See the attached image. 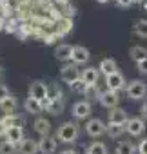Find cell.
I'll return each mask as SVG.
<instances>
[{"label": "cell", "mask_w": 147, "mask_h": 154, "mask_svg": "<svg viewBox=\"0 0 147 154\" xmlns=\"http://www.w3.org/2000/svg\"><path fill=\"white\" fill-rule=\"evenodd\" d=\"M8 96H11L9 89H8L6 85H2V84H0V102H2V100H6Z\"/></svg>", "instance_id": "33"}, {"label": "cell", "mask_w": 147, "mask_h": 154, "mask_svg": "<svg viewBox=\"0 0 147 154\" xmlns=\"http://www.w3.org/2000/svg\"><path fill=\"white\" fill-rule=\"evenodd\" d=\"M71 27H73V22H71V18L69 17H60V20L56 22V35L58 36H64L65 33H69L71 31Z\"/></svg>", "instance_id": "19"}, {"label": "cell", "mask_w": 147, "mask_h": 154, "mask_svg": "<svg viewBox=\"0 0 147 154\" xmlns=\"http://www.w3.org/2000/svg\"><path fill=\"white\" fill-rule=\"evenodd\" d=\"M78 138V125L75 122H65L58 129V140L62 143H75Z\"/></svg>", "instance_id": "1"}, {"label": "cell", "mask_w": 147, "mask_h": 154, "mask_svg": "<svg viewBox=\"0 0 147 154\" xmlns=\"http://www.w3.org/2000/svg\"><path fill=\"white\" fill-rule=\"evenodd\" d=\"M133 2H142V0H133Z\"/></svg>", "instance_id": "42"}, {"label": "cell", "mask_w": 147, "mask_h": 154, "mask_svg": "<svg viewBox=\"0 0 147 154\" xmlns=\"http://www.w3.org/2000/svg\"><path fill=\"white\" fill-rule=\"evenodd\" d=\"M98 71L104 72L105 76H109V74H113V72L116 71V62H114L113 58H104V60L100 62V65H98Z\"/></svg>", "instance_id": "22"}, {"label": "cell", "mask_w": 147, "mask_h": 154, "mask_svg": "<svg viewBox=\"0 0 147 154\" xmlns=\"http://www.w3.org/2000/svg\"><path fill=\"white\" fill-rule=\"evenodd\" d=\"M29 98H35L38 102H44L47 98V84L36 80L29 85Z\"/></svg>", "instance_id": "5"}, {"label": "cell", "mask_w": 147, "mask_h": 154, "mask_svg": "<svg viewBox=\"0 0 147 154\" xmlns=\"http://www.w3.org/2000/svg\"><path fill=\"white\" fill-rule=\"evenodd\" d=\"M47 98L49 100H56V98H62V91L56 84H51L47 85Z\"/></svg>", "instance_id": "29"}, {"label": "cell", "mask_w": 147, "mask_h": 154, "mask_svg": "<svg viewBox=\"0 0 147 154\" xmlns=\"http://www.w3.org/2000/svg\"><path fill=\"white\" fill-rule=\"evenodd\" d=\"M86 132H87L89 136H93V138H98V136H102V134L105 132V125H104L102 120L93 118V120H89V122L86 123Z\"/></svg>", "instance_id": "7"}, {"label": "cell", "mask_w": 147, "mask_h": 154, "mask_svg": "<svg viewBox=\"0 0 147 154\" xmlns=\"http://www.w3.org/2000/svg\"><path fill=\"white\" fill-rule=\"evenodd\" d=\"M60 154H78V152H77L75 149H65V150H62Z\"/></svg>", "instance_id": "40"}, {"label": "cell", "mask_w": 147, "mask_h": 154, "mask_svg": "<svg viewBox=\"0 0 147 154\" xmlns=\"http://www.w3.org/2000/svg\"><path fill=\"white\" fill-rule=\"evenodd\" d=\"M80 78L87 84V85H96L98 78H100V71L98 67H87L80 72Z\"/></svg>", "instance_id": "11"}, {"label": "cell", "mask_w": 147, "mask_h": 154, "mask_svg": "<svg viewBox=\"0 0 147 154\" xmlns=\"http://www.w3.org/2000/svg\"><path fill=\"white\" fill-rule=\"evenodd\" d=\"M55 150H56V140L55 138L44 136L38 141V152H42V154H53Z\"/></svg>", "instance_id": "15"}, {"label": "cell", "mask_w": 147, "mask_h": 154, "mask_svg": "<svg viewBox=\"0 0 147 154\" xmlns=\"http://www.w3.org/2000/svg\"><path fill=\"white\" fill-rule=\"evenodd\" d=\"M145 9H147V2H145Z\"/></svg>", "instance_id": "43"}, {"label": "cell", "mask_w": 147, "mask_h": 154, "mask_svg": "<svg viewBox=\"0 0 147 154\" xmlns=\"http://www.w3.org/2000/svg\"><path fill=\"white\" fill-rule=\"evenodd\" d=\"M2 122H4V125L8 129L9 127H22L24 129V123H26V120L22 116H18V114H8V116L2 118Z\"/></svg>", "instance_id": "20"}, {"label": "cell", "mask_w": 147, "mask_h": 154, "mask_svg": "<svg viewBox=\"0 0 147 154\" xmlns=\"http://www.w3.org/2000/svg\"><path fill=\"white\" fill-rule=\"evenodd\" d=\"M98 102H100V105H102V107H107V109H116V107H118L120 98H118V93H114V91H109V89H107V91L100 93Z\"/></svg>", "instance_id": "6"}, {"label": "cell", "mask_w": 147, "mask_h": 154, "mask_svg": "<svg viewBox=\"0 0 147 154\" xmlns=\"http://www.w3.org/2000/svg\"><path fill=\"white\" fill-rule=\"evenodd\" d=\"M18 150H20V154H36L38 152V141H35L31 138H24L18 143Z\"/></svg>", "instance_id": "16"}, {"label": "cell", "mask_w": 147, "mask_h": 154, "mask_svg": "<svg viewBox=\"0 0 147 154\" xmlns=\"http://www.w3.org/2000/svg\"><path fill=\"white\" fill-rule=\"evenodd\" d=\"M138 152H140V154H147V140H142V141H140Z\"/></svg>", "instance_id": "36"}, {"label": "cell", "mask_w": 147, "mask_h": 154, "mask_svg": "<svg viewBox=\"0 0 147 154\" xmlns=\"http://www.w3.org/2000/svg\"><path fill=\"white\" fill-rule=\"evenodd\" d=\"M24 140V129L22 127H9L6 131V141L13 143L15 147H18V143Z\"/></svg>", "instance_id": "12"}, {"label": "cell", "mask_w": 147, "mask_h": 154, "mask_svg": "<svg viewBox=\"0 0 147 154\" xmlns=\"http://www.w3.org/2000/svg\"><path fill=\"white\" fill-rule=\"evenodd\" d=\"M96 2H100V4H105V2H107V0H96Z\"/></svg>", "instance_id": "41"}, {"label": "cell", "mask_w": 147, "mask_h": 154, "mask_svg": "<svg viewBox=\"0 0 147 154\" xmlns=\"http://www.w3.org/2000/svg\"><path fill=\"white\" fill-rule=\"evenodd\" d=\"M17 147L9 141H0V154H15Z\"/></svg>", "instance_id": "31"}, {"label": "cell", "mask_w": 147, "mask_h": 154, "mask_svg": "<svg viewBox=\"0 0 147 154\" xmlns=\"http://www.w3.org/2000/svg\"><path fill=\"white\" fill-rule=\"evenodd\" d=\"M71 54H73V45H69V44H60V45H56V49H55V56H56V60H60V62L71 60Z\"/></svg>", "instance_id": "17"}, {"label": "cell", "mask_w": 147, "mask_h": 154, "mask_svg": "<svg viewBox=\"0 0 147 154\" xmlns=\"http://www.w3.org/2000/svg\"><path fill=\"white\" fill-rule=\"evenodd\" d=\"M0 109H2L4 116H8V114H17V109H18V100L11 94V96H8L6 100L0 102Z\"/></svg>", "instance_id": "13"}, {"label": "cell", "mask_w": 147, "mask_h": 154, "mask_svg": "<svg viewBox=\"0 0 147 154\" xmlns=\"http://www.w3.org/2000/svg\"><path fill=\"white\" fill-rule=\"evenodd\" d=\"M140 111H142L143 118H147V102H143V103H142V109H140Z\"/></svg>", "instance_id": "39"}, {"label": "cell", "mask_w": 147, "mask_h": 154, "mask_svg": "<svg viewBox=\"0 0 147 154\" xmlns=\"http://www.w3.org/2000/svg\"><path fill=\"white\" fill-rule=\"evenodd\" d=\"M6 29H8V31H11V33H13V31H17V29H18V26H17V20H15V18H11V20L8 22Z\"/></svg>", "instance_id": "34"}, {"label": "cell", "mask_w": 147, "mask_h": 154, "mask_svg": "<svg viewBox=\"0 0 147 154\" xmlns=\"http://www.w3.org/2000/svg\"><path fill=\"white\" fill-rule=\"evenodd\" d=\"M86 96L89 98V100H98V96H100V93H98V89H96V85H89L87 87V91H86Z\"/></svg>", "instance_id": "32"}, {"label": "cell", "mask_w": 147, "mask_h": 154, "mask_svg": "<svg viewBox=\"0 0 147 154\" xmlns=\"http://www.w3.org/2000/svg\"><path fill=\"white\" fill-rule=\"evenodd\" d=\"M60 78H62V82H65V84H75L77 80H80V71H78V67L75 65V63H65L64 67H62V71H60Z\"/></svg>", "instance_id": "3"}, {"label": "cell", "mask_w": 147, "mask_h": 154, "mask_svg": "<svg viewBox=\"0 0 147 154\" xmlns=\"http://www.w3.org/2000/svg\"><path fill=\"white\" fill-rule=\"evenodd\" d=\"M118 2V6H122V8H129L131 4H133V0H116Z\"/></svg>", "instance_id": "37"}, {"label": "cell", "mask_w": 147, "mask_h": 154, "mask_svg": "<svg viewBox=\"0 0 147 154\" xmlns=\"http://www.w3.org/2000/svg\"><path fill=\"white\" fill-rule=\"evenodd\" d=\"M133 29H134V33H136L138 36L147 38V18H140V20H136L134 26H133Z\"/></svg>", "instance_id": "26"}, {"label": "cell", "mask_w": 147, "mask_h": 154, "mask_svg": "<svg viewBox=\"0 0 147 154\" xmlns=\"http://www.w3.org/2000/svg\"><path fill=\"white\" fill-rule=\"evenodd\" d=\"M136 67H138V71H140L142 74H147V60H143V62L136 63Z\"/></svg>", "instance_id": "35"}, {"label": "cell", "mask_w": 147, "mask_h": 154, "mask_svg": "<svg viewBox=\"0 0 147 154\" xmlns=\"http://www.w3.org/2000/svg\"><path fill=\"white\" fill-rule=\"evenodd\" d=\"M125 131L131 136H140L145 131V123H143L142 118H129L127 123H125Z\"/></svg>", "instance_id": "9"}, {"label": "cell", "mask_w": 147, "mask_h": 154, "mask_svg": "<svg viewBox=\"0 0 147 154\" xmlns=\"http://www.w3.org/2000/svg\"><path fill=\"white\" fill-rule=\"evenodd\" d=\"M62 111H64V100L62 98H56V100L49 102L47 112H51V114H62Z\"/></svg>", "instance_id": "27"}, {"label": "cell", "mask_w": 147, "mask_h": 154, "mask_svg": "<svg viewBox=\"0 0 147 154\" xmlns=\"http://www.w3.org/2000/svg\"><path fill=\"white\" fill-rule=\"evenodd\" d=\"M129 56H131L136 63H140V62L147 60V49L142 47V45H134V47L129 49Z\"/></svg>", "instance_id": "21"}, {"label": "cell", "mask_w": 147, "mask_h": 154, "mask_svg": "<svg viewBox=\"0 0 147 154\" xmlns=\"http://www.w3.org/2000/svg\"><path fill=\"white\" fill-rule=\"evenodd\" d=\"M24 107H26V111H27V112H31V114H38V112H42V111H44L42 102H38V100H35V98H27V100H26V103H24Z\"/></svg>", "instance_id": "23"}, {"label": "cell", "mask_w": 147, "mask_h": 154, "mask_svg": "<svg viewBox=\"0 0 147 154\" xmlns=\"http://www.w3.org/2000/svg\"><path fill=\"white\" fill-rule=\"evenodd\" d=\"M6 131H8V127L4 125V122H2V118H0V136H6Z\"/></svg>", "instance_id": "38"}, {"label": "cell", "mask_w": 147, "mask_h": 154, "mask_svg": "<svg viewBox=\"0 0 147 154\" xmlns=\"http://www.w3.org/2000/svg\"><path fill=\"white\" fill-rule=\"evenodd\" d=\"M127 112L122 109V107H116V109H111L109 112V123H116V125H124L127 123Z\"/></svg>", "instance_id": "14"}, {"label": "cell", "mask_w": 147, "mask_h": 154, "mask_svg": "<svg viewBox=\"0 0 147 154\" xmlns=\"http://www.w3.org/2000/svg\"><path fill=\"white\" fill-rule=\"evenodd\" d=\"M35 131L44 138V136H49L51 132V122L45 120V118H36L35 120Z\"/></svg>", "instance_id": "18"}, {"label": "cell", "mask_w": 147, "mask_h": 154, "mask_svg": "<svg viewBox=\"0 0 147 154\" xmlns=\"http://www.w3.org/2000/svg\"><path fill=\"white\" fill-rule=\"evenodd\" d=\"M87 154H107V147L100 141H95L93 145H89Z\"/></svg>", "instance_id": "28"}, {"label": "cell", "mask_w": 147, "mask_h": 154, "mask_svg": "<svg viewBox=\"0 0 147 154\" xmlns=\"http://www.w3.org/2000/svg\"><path fill=\"white\" fill-rule=\"evenodd\" d=\"M89 114H91V103L89 102L82 100V102H77L75 105H73V116L75 118L86 120V118H89Z\"/></svg>", "instance_id": "8"}, {"label": "cell", "mask_w": 147, "mask_h": 154, "mask_svg": "<svg viewBox=\"0 0 147 154\" xmlns=\"http://www.w3.org/2000/svg\"><path fill=\"white\" fill-rule=\"evenodd\" d=\"M69 87H71L73 91H75V93H80V94H86V91H87V87H89V85H87V84H86V82H84V80L80 78V80H77L75 84H71Z\"/></svg>", "instance_id": "30"}, {"label": "cell", "mask_w": 147, "mask_h": 154, "mask_svg": "<svg viewBox=\"0 0 147 154\" xmlns=\"http://www.w3.org/2000/svg\"><path fill=\"white\" fill-rule=\"evenodd\" d=\"M125 93L131 100H142L147 94V84L142 80H131L125 85Z\"/></svg>", "instance_id": "2"}, {"label": "cell", "mask_w": 147, "mask_h": 154, "mask_svg": "<svg viewBox=\"0 0 147 154\" xmlns=\"http://www.w3.org/2000/svg\"><path fill=\"white\" fill-rule=\"evenodd\" d=\"M136 150H138V147H134V143H131V141H122L116 147V154H136Z\"/></svg>", "instance_id": "24"}, {"label": "cell", "mask_w": 147, "mask_h": 154, "mask_svg": "<svg viewBox=\"0 0 147 154\" xmlns=\"http://www.w3.org/2000/svg\"><path fill=\"white\" fill-rule=\"evenodd\" d=\"M89 60V51L84 45H75L73 47V54H71V62L78 65V63H86Z\"/></svg>", "instance_id": "10"}, {"label": "cell", "mask_w": 147, "mask_h": 154, "mask_svg": "<svg viewBox=\"0 0 147 154\" xmlns=\"http://www.w3.org/2000/svg\"><path fill=\"white\" fill-rule=\"evenodd\" d=\"M124 131H125L124 125H116V123H107V125H105V132H107V136H111V138L122 136Z\"/></svg>", "instance_id": "25"}, {"label": "cell", "mask_w": 147, "mask_h": 154, "mask_svg": "<svg viewBox=\"0 0 147 154\" xmlns=\"http://www.w3.org/2000/svg\"><path fill=\"white\" fill-rule=\"evenodd\" d=\"M105 84H107V89L109 91L118 93V91H122L125 87V78H124V74L120 71H114L113 74L105 76Z\"/></svg>", "instance_id": "4"}]
</instances>
